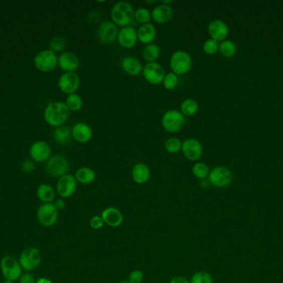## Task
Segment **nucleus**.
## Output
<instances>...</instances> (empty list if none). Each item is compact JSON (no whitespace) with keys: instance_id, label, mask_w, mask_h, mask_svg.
Masks as SVG:
<instances>
[{"instance_id":"f257e3e1","label":"nucleus","mask_w":283,"mask_h":283,"mask_svg":"<svg viewBox=\"0 0 283 283\" xmlns=\"http://www.w3.org/2000/svg\"><path fill=\"white\" fill-rule=\"evenodd\" d=\"M135 10L127 1H119L111 10V19L117 26L124 28L131 26L134 21Z\"/></svg>"},{"instance_id":"f03ea898","label":"nucleus","mask_w":283,"mask_h":283,"mask_svg":"<svg viewBox=\"0 0 283 283\" xmlns=\"http://www.w3.org/2000/svg\"><path fill=\"white\" fill-rule=\"evenodd\" d=\"M70 111L66 103L62 102L51 103L44 111V119L50 126L58 127L62 126L68 120Z\"/></svg>"},{"instance_id":"7ed1b4c3","label":"nucleus","mask_w":283,"mask_h":283,"mask_svg":"<svg viewBox=\"0 0 283 283\" xmlns=\"http://www.w3.org/2000/svg\"><path fill=\"white\" fill-rule=\"evenodd\" d=\"M172 71L177 74V76H182L188 73L191 71L193 61L191 55L183 50L176 51L171 56L170 62Z\"/></svg>"},{"instance_id":"20e7f679","label":"nucleus","mask_w":283,"mask_h":283,"mask_svg":"<svg viewBox=\"0 0 283 283\" xmlns=\"http://www.w3.org/2000/svg\"><path fill=\"white\" fill-rule=\"evenodd\" d=\"M186 124V117L179 110H168L163 114L162 126L165 131L176 133L181 131Z\"/></svg>"},{"instance_id":"39448f33","label":"nucleus","mask_w":283,"mask_h":283,"mask_svg":"<svg viewBox=\"0 0 283 283\" xmlns=\"http://www.w3.org/2000/svg\"><path fill=\"white\" fill-rule=\"evenodd\" d=\"M0 268L5 280L17 281L23 274V268L19 263V260L10 255L2 257L0 261Z\"/></svg>"},{"instance_id":"423d86ee","label":"nucleus","mask_w":283,"mask_h":283,"mask_svg":"<svg viewBox=\"0 0 283 283\" xmlns=\"http://www.w3.org/2000/svg\"><path fill=\"white\" fill-rule=\"evenodd\" d=\"M34 64L39 71L50 72L58 66V57L51 49L41 51L36 55Z\"/></svg>"},{"instance_id":"0eeeda50","label":"nucleus","mask_w":283,"mask_h":283,"mask_svg":"<svg viewBox=\"0 0 283 283\" xmlns=\"http://www.w3.org/2000/svg\"><path fill=\"white\" fill-rule=\"evenodd\" d=\"M233 174L228 168L224 166H216L210 170L208 180L210 184L216 188H225L231 183Z\"/></svg>"},{"instance_id":"6e6552de","label":"nucleus","mask_w":283,"mask_h":283,"mask_svg":"<svg viewBox=\"0 0 283 283\" xmlns=\"http://www.w3.org/2000/svg\"><path fill=\"white\" fill-rule=\"evenodd\" d=\"M41 260L42 256L39 249L35 247H30L22 252L19 261L23 270L30 272L40 265Z\"/></svg>"},{"instance_id":"1a4fd4ad","label":"nucleus","mask_w":283,"mask_h":283,"mask_svg":"<svg viewBox=\"0 0 283 283\" xmlns=\"http://www.w3.org/2000/svg\"><path fill=\"white\" fill-rule=\"evenodd\" d=\"M70 164L66 158L62 155H53L50 157L46 164V170L50 176L60 178L67 174Z\"/></svg>"},{"instance_id":"9d476101","label":"nucleus","mask_w":283,"mask_h":283,"mask_svg":"<svg viewBox=\"0 0 283 283\" xmlns=\"http://www.w3.org/2000/svg\"><path fill=\"white\" fill-rule=\"evenodd\" d=\"M142 73L146 81L155 86L163 83L166 75L165 70L163 66L157 62H147L144 66Z\"/></svg>"},{"instance_id":"9b49d317","label":"nucleus","mask_w":283,"mask_h":283,"mask_svg":"<svg viewBox=\"0 0 283 283\" xmlns=\"http://www.w3.org/2000/svg\"><path fill=\"white\" fill-rule=\"evenodd\" d=\"M37 218L43 226H53L58 219V210L52 203L43 204L37 210Z\"/></svg>"},{"instance_id":"f8f14e48","label":"nucleus","mask_w":283,"mask_h":283,"mask_svg":"<svg viewBox=\"0 0 283 283\" xmlns=\"http://www.w3.org/2000/svg\"><path fill=\"white\" fill-rule=\"evenodd\" d=\"M182 151L190 161H197L203 155V146L197 139L188 138L182 142Z\"/></svg>"},{"instance_id":"ddd939ff","label":"nucleus","mask_w":283,"mask_h":283,"mask_svg":"<svg viewBox=\"0 0 283 283\" xmlns=\"http://www.w3.org/2000/svg\"><path fill=\"white\" fill-rule=\"evenodd\" d=\"M77 188V181L71 174H66L60 177L57 183V192L60 197L67 199L72 196Z\"/></svg>"},{"instance_id":"4468645a","label":"nucleus","mask_w":283,"mask_h":283,"mask_svg":"<svg viewBox=\"0 0 283 283\" xmlns=\"http://www.w3.org/2000/svg\"><path fill=\"white\" fill-rule=\"evenodd\" d=\"M118 34V26L109 20L102 22L98 28V38L104 44H109L117 40Z\"/></svg>"},{"instance_id":"2eb2a0df","label":"nucleus","mask_w":283,"mask_h":283,"mask_svg":"<svg viewBox=\"0 0 283 283\" xmlns=\"http://www.w3.org/2000/svg\"><path fill=\"white\" fill-rule=\"evenodd\" d=\"M80 76L76 72H65L60 76L58 86L62 92L67 95L76 93L80 86Z\"/></svg>"},{"instance_id":"dca6fc26","label":"nucleus","mask_w":283,"mask_h":283,"mask_svg":"<svg viewBox=\"0 0 283 283\" xmlns=\"http://www.w3.org/2000/svg\"><path fill=\"white\" fill-rule=\"evenodd\" d=\"M207 32L210 38L217 41L218 43H221L226 40L229 35V26L222 19H214L208 25Z\"/></svg>"},{"instance_id":"f3484780","label":"nucleus","mask_w":283,"mask_h":283,"mask_svg":"<svg viewBox=\"0 0 283 283\" xmlns=\"http://www.w3.org/2000/svg\"><path fill=\"white\" fill-rule=\"evenodd\" d=\"M117 40H118V44L122 48H126V49L134 48L138 42L137 30L132 25L121 28V29L118 30Z\"/></svg>"},{"instance_id":"a211bd4d","label":"nucleus","mask_w":283,"mask_h":283,"mask_svg":"<svg viewBox=\"0 0 283 283\" xmlns=\"http://www.w3.org/2000/svg\"><path fill=\"white\" fill-rule=\"evenodd\" d=\"M51 147L46 141H39L33 143L30 148L32 159L37 162L47 161L51 157Z\"/></svg>"},{"instance_id":"6ab92c4d","label":"nucleus","mask_w":283,"mask_h":283,"mask_svg":"<svg viewBox=\"0 0 283 283\" xmlns=\"http://www.w3.org/2000/svg\"><path fill=\"white\" fill-rule=\"evenodd\" d=\"M152 20L158 24H167L173 19L174 10L171 5L161 4L157 5L151 11Z\"/></svg>"},{"instance_id":"aec40b11","label":"nucleus","mask_w":283,"mask_h":283,"mask_svg":"<svg viewBox=\"0 0 283 283\" xmlns=\"http://www.w3.org/2000/svg\"><path fill=\"white\" fill-rule=\"evenodd\" d=\"M58 66L65 72H75L80 67V60L75 53L65 52L58 57Z\"/></svg>"},{"instance_id":"412c9836","label":"nucleus","mask_w":283,"mask_h":283,"mask_svg":"<svg viewBox=\"0 0 283 283\" xmlns=\"http://www.w3.org/2000/svg\"><path fill=\"white\" fill-rule=\"evenodd\" d=\"M72 138L77 142L85 144L92 139L93 131L91 127L84 122H79L71 128Z\"/></svg>"},{"instance_id":"4be33fe9","label":"nucleus","mask_w":283,"mask_h":283,"mask_svg":"<svg viewBox=\"0 0 283 283\" xmlns=\"http://www.w3.org/2000/svg\"><path fill=\"white\" fill-rule=\"evenodd\" d=\"M121 68L129 76H138L143 72L144 66L137 57L127 56L120 62Z\"/></svg>"},{"instance_id":"5701e85b","label":"nucleus","mask_w":283,"mask_h":283,"mask_svg":"<svg viewBox=\"0 0 283 283\" xmlns=\"http://www.w3.org/2000/svg\"><path fill=\"white\" fill-rule=\"evenodd\" d=\"M137 34L138 42L148 45L154 43L157 37V29L154 24L150 23L141 25L137 30Z\"/></svg>"},{"instance_id":"b1692460","label":"nucleus","mask_w":283,"mask_h":283,"mask_svg":"<svg viewBox=\"0 0 283 283\" xmlns=\"http://www.w3.org/2000/svg\"><path fill=\"white\" fill-rule=\"evenodd\" d=\"M102 219L104 220V224H108L109 226H120L123 223V217L120 211L116 208H107L102 212Z\"/></svg>"},{"instance_id":"393cba45","label":"nucleus","mask_w":283,"mask_h":283,"mask_svg":"<svg viewBox=\"0 0 283 283\" xmlns=\"http://www.w3.org/2000/svg\"><path fill=\"white\" fill-rule=\"evenodd\" d=\"M151 176V171L149 167L144 163H137L134 164L132 169V178L135 183L143 184L149 180Z\"/></svg>"},{"instance_id":"a878e982","label":"nucleus","mask_w":283,"mask_h":283,"mask_svg":"<svg viewBox=\"0 0 283 283\" xmlns=\"http://www.w3.org/2000/svg\"><path fill=\"white\" fill-rule=\"evenodd\" d=\"M76 181L82 184H90L93 183L96 178L94 169L90 167H80L76 172L75 175Z\"/></svg>"},{"instance_id":"bb28decb","label":"nucleus","mask_w":283,"mask_h":283,"mask_svg":"<svg viewBox=\"0 0 283 283\" xmlns=\"http://www.w3.org/2000/svg\"><path fill=\"white\" fill-rule=\"evenodd\" d=\"M37 196L42 202L44 204H48V203H52L55 200L56 192L52 186L47 183H43L38 186V190H37Z\"/></svg>"},{"instance_id":"cd10ccee","label":"nucleus","mask_w":283,"mask_h":283,"mask_svg":"<svg viewBox=\"0 0 283 283\" xmlns=\"http://www.w3.org/2000/svg\"><path fill=\"white\" fill-rule=\"evenodd\" d=\"M71 137H72L71 129L67 126H58L56 127L55 131H53V138L55 141L61 145H66L67 143L71 141Z\"/></svg>"},{"instance_id":"c85d7f7f","label":"nucleus","mask_w":283,"mask_h":283,"mask_svg":"<svg viewBox=\"0 0 283 283\" xmlns=\"http://www.w3.org/2000/svg\"><path fill=\"white\" fill-rule=\"evenodd\" d=\"M198 103L192 98L185 99L180 106V112L185 117H193L198 112Z\"/></svg>"},{"instance_id":"c756f323","label":"nucleus","mask_w":283,"mask_h":283,"mask_svg":"<svg viewBox=\"0 0 283 283\" xmlns=\"http://www.w3.org/2000/svg\"><path fill=\"white\" fill-rule=\"evenodd\" d=\"M161 49L156 43H151L145 46L143 51V57L147 62H157L160 57Z\"/></svg>"},{"instance_id":"7c9ffc66","label":"nucleus","mask_w":283,"mask_h":283,"mask_svg":"<svg viewBox=\"0 0 283 283\" xmlns=\"http://www.w3.org/2000/svg\"><path fill=\"white\" fill-rule=\"evenodd\" d=\"M238 48L235 43L231 40L223 41L219 46V52L222 56L225 57H233L237 53Z\"/></svg>"},{"instance_id":"2f4dec72","label":"nucleus","mask_w":283,"mask_h":283,"mask_svg":"<svg viewBox=\"0 0 283 283\" xmlns=\"http://www.w3.org/2000/svg\"><path fill=\"white\" fill-rule=\"evenodd\" d=\"M65 103L69 111L71 112H78L83 107L82 98L76 93L67 96Z\"/></svg>"},{"instance_id":"473e14b6","label":"nucleus","mask_w":283,"mask_h":283,"mask_svg":"<svg viewBox=\"0 0 283 283\" xmlns=\"http://www.w3.org/2000/svg\"><path fill=\"white\" fill-rule=\"evenodd\" d=\"M209 173H210L209 167L204 162H196L192 167V174L194 176L201 180L206 179L209 175Z\"/></svg>"},{"instance_id":"72a5a7b5","label":"nucleus","mask_w":283,"mask_h":283,"mask_svg":"<svg viewBox=\"0 0 283 283\" xmlns=\"http://www.w3.org/2000/svg\"><path fill=\"white\" fill-rule=\"evenodd\" d=\"M134 20L141 25L150 24L152 20L151 11L147 8L137 9L135 10Z\"/></svg>"},{"instance_id":"f704fd0d","label":"nucleus","mask_w":283,"mask_h":283,"mask_svg":"<svg viewBox=\"0 0 283 283\" xmlns=\"http://www.w3.org/2000/svg\"><path fill=\"white\" fill-rule=\"evenodd\" d=\"M164 147L167 152L177 154L182 150V141L177 137H171L165 141Z\"/></svg>"},{"instance_id":"c9c22d12","label":"nucleus","mask_w":283,"mask_h":283,"mask_svg":"<svg viewBox=\"0 0 283 283\" xmlns=\"http://www.w3.org/2000/svg\"><path fill=\"white\" fill-rule=\"evenodd\" d=\"M178 83H179V78L177 74H175L173 71L166 73L163 81L164 88L168 90H174L177 88Z\"/></svg>"},{"instance_id":"e433bc0d","label":"nucleus","mask_w":283,"mask_h":283,"mask_svg":"<svg viewBox=\"0 0 283 283\" xmlns=\"http://www.w3.org/2000/svg\"><path fill=\"white\" fill-rule=\"evenodd\" d=\"M50 48H51V50L54 52L55 53L62 52L66 48V41L62 37L57 36L52 38L50 42Z\"/></svg>"},{"instance_id":"4c0bfd02","label":"nucleus","mask_w":283,"mask_h":283,"mask_svg":"<svg viewBox=\"0 0 283 283\" xmlns=\"http://www.w3.org/2000/svg\"><path fill=\"white\" fill-rule=\"evenodd\" d=\"M220 43L217 41L214 40L212 38H208L203 43V51L207 55H215L219 52Z\"/></svg>"},{"instance_id":"58836bf2","label":"nucleus","mask_w":283,"mask_h":283,"mask_svg":"<svg viewBox=\"0 0 283 283\" xmlns=\"http://www.w3.org/2000/svg\"><path fill=\"white\" fill-rule=\"evenodd\" d=\"M190 283H213V278L206 271H197L191 277Z\"/></svg>"},{"instance_id":"ea45409f","label":"nucleus","mask_w":283,"mask_h":283,"mask_svg":"<svg viewBox=\"0 0 283 283\" xmlns=\"http://www.w3.org/2000/svg\"><path fill=\"white\" fill-rule=\"evenodd\" d=\"M144 280V273L140 270H133L128 276V281L131 283H141Z\"/></svg>"},{"instance_id":"a19ab883","label":"nucleus","mask_w":283,"mask_h":283,"mask_svg":"<svg viewBox=\"0 0 283 283\" xmlns=\"http://www.w3.org/2000/svg\"><path fill=\"white\" fill-rule=\"evenodd\" d=\"M104 222L102 219L101 216H94L92 219H90V225L93 229H101L104 226Z\"/></svg>"},{"instance_id":"79ce46f5","label":"nucleus","mask_w":283,"mask_h":283,"mask_svg":"<svg viewBox=\"0 0 283 283\" xmlns=\"http://www.w3.org/2000/svg\"><path fill=\"white\" fill-rule=\"evenodd\" d=\"M19 280V283H36V280L33 274L30 273L29 271L22 274Z\"/></svg>"},{"instance_id":"37998d69","label":"nucleus","mask_w":283,"mask_h":283,"mask_svg":"<svg viewBox=\"0 0 283 283\" xmlns=\"http://www.w3.org/2000/svg\"><path fill=\"white\" fill-rule=\"evenodd\" d=\"M22 169L24 172H31L34 169V164L31 160H26L22 164Z\"/></svg>"},{"instance_id":"c03bdc74","label":"nucleus","mask_w":283,"mask_h":283,"mask_svg":"<svg viewBox=\"0 0 283 283\" xmlns=\"http://www.w3.org/2000/svg\"><path fill=\"white\" fill-rule=\"evenodd\" d=\"M55 207L57 209L58 211L59 210H63L66 207V203L62 199H60V200H56V202L54 203Z\"/></svg>"},{"instance_id":"a18cd8bd","label":"nucleus","mask_w":283,"mask_h":283,"mask_svg":"<svg viewBox=\"0 0 283 283\" xmlns=\"http://www.w3.org/2000/svg\"><path fill=\"white\" fill-rule=\"evenodd\" d=\"M170 283H190V281L183 276H175L171 280Z\"/></svg>"},{"instance_id":"49530a36","label":"nucleus","mask_w":283,"mask_h":283,"mask_svg":"<svg viewBox=\"0 0 283 283\" xmlns=\"http://www.w3.org/2000/svg\"><path fill=\"white\" fill-rule=\"evenodd\" d=\"M36 283H52V280L47 277H41L36 281Z\"/></svg>"},{"instance_id":"de8ad7c7","label":"nucleus","mask_w":283,"mask_h":283,"mask_svg":"<svg viewBox=\"0 0 283 283\" xmlns=\"http://www.w3.org/2000/svg\"><path fill=\"white\" fill-rule=\"evenodd\" d=\"M210 184V182H209V180H208V179H203V180L201 181V187H202V188H208Z\"/></svg>"},{"instance_id":"09e8293b","label":"nucleus","mask_w":283,"mask_h":283,"mask_svg":"<svg viewBox=\"0 0 283 283\" xmlns=\"http://www.w3.org/2000/svg\"><path fill=\"white\" fill-rule=\"evenodd\" d=\"M173 0H168V1H161V4H163V5H171L173 4Z\"/></svg>"},{"instance_id":"8fccbe9b","label":"nucleus","mask_w":283,"mask_h":283,"mask_svg":"<svg viewBox=\"0 0 283 283\" xmlns=\"http://www.w3.org/2000/svg\"><path fill=\"white\" fill-rule=\"evenodd\" d=\"M155 3H156L155 0H153V1H146V4H148V5H153V4H155Z\"/></svg>"},{"instance_id":"3c124183","label":"nucleus","mask_w":283,"mask_h":283,"mask_svg":"<svg viewBox=\"0 0 283 283\" xmlns=\"http://www.w3.org/2000/svg\"><path fill=\"white\" fill-rule=\"evenodd\" d=\"M118 283H131V282H130V281H128V280H123V281H119V282Z\"/></svg>"},{"instance_id":"603ef678","label":"nucleus","mask_w":283,"mask_h":283,"mask_svg":"<svg viewBox=\"0 0 283 283\" xmlns=\"http://www.w3.org/2000/svg\"><path fill=\"white\" fill-rule=\"evenodd\" d=\"M2 283H14V281H10V280H5Z\"/></svg>"}]
</instances>
